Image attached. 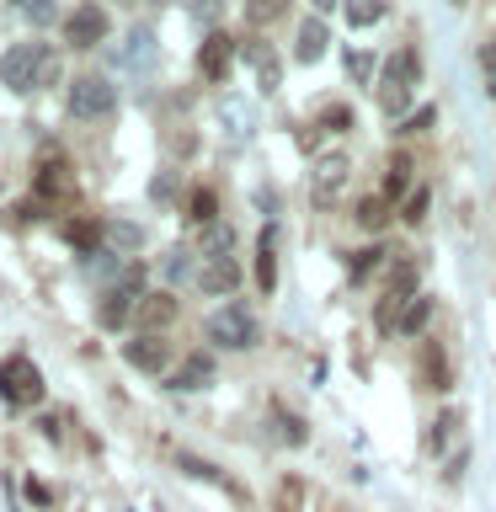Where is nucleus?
Masks as SVG:
<instances>
[{
  "mask_svg": "<svg viewBox=\"0 0 496 512\" xmlns=\"http://www.w3.org/2000/svg\"><path fill=\"white\" fill-rule=\"evenodd\" d=\"M299 502H304V486H299V480H283V491H278V512H299Z\"/></svg>",
  "mask_w": 496,
  "mask_h": 512,
  "instance_id": "c9c22d12",
  "label": "nucleus"
},
{
  "mask_svg": "<svg viewBox=\"0 0 496 512\" xmlns=\"http://www.w3.org/2000/svg\"><path fill=\"white\" fill-rule=\"evenodd\" d=\"M454 427H459V411H443L438 422H432V432H427V448H432V454H443V448H448Z\"/></svg>",
  "mask_w": 496,
  "mask_h": 512,
  "instance_id": "a878e982",
  "label": "nucleus"
},
{
  "mask_svg": "<svg viewBox=\"0 0 496 512\" xmlns=\"http://www.w3.org/2000/svg\"><path fill=\"white\" fill-rule=\"evenodd\" d=\"M43 59H48V43H11L6 59H0V80L11 91H38Z\"/></svg>",
  "mask_w": 496,
  "mask_h": 512,
  "instance_id": "39448f33",
  "label": "nucleus"
},
{
  "mask_svg": "<svg viewBox=\"0 0 496 512\" xmlns=\"http://www.w3.org/2000/svg\"><path fill=\"white\" fill-rule=\"evenodd\" d=\"M432 304H438L432 294H416V299H406V310H400L395 331H400V336H416V331H422L427 320H432Z\"/></svg>",
  "mask_w": 496,
  "mask_h": 512,
  "instance_id": "a211bd4d",
  "label": "nucleus"
},
{
  "mask_svg": "<svg viewBox=\"0 0 496 512\" xmlns=\"http://www.w3.org/2000/svg\"><path fill=\"white\" fill-rule=\"evenodd\" d=\"M208 379H214V358H208V352H192V358H182V368H176L166 384L171 390H203Z\"/></svg>",
  "mask_w": 496,
  "mask_h": 512,
  "instance_id": "dca6fc26",
  "label": "nucleus"
},
{
  "mask_svg": "<svg viewBox=\"0 0 496 512\" xmlns=\"http://www.w3.org/2000/svg\"><path fill=\"white\" fill-rule=\"evenodd\" d=\"M347 182H352V160L342 150H326L310 160V198L315 203H336L347 192Z\"/></svg>",
  "mask_w": 496,
  "mask_h": 512,
  "instance_id": "423d86ee",
  "label": "nucleus"
},
{
  "mask_svg": "<svg viewBox=\"0 0 496 512\" xmlns=\"http://www.w3.org/2000/svg\"><path fill=\"white\" fill-rule=\"evenodd\" d=\"M438 123V107H416L406 123H400V134H427V128Z\"/></svg>",
  "mask_w": 496,
  "mask_h": 512,
  "instance_id": "2f4dec72",
  "label": "nucleus"
},
{
  "mask_svg": "<svg viewBox=\"0 0 496 512\" xmlns=\"http://www.w3.org/2000/svg\"><path fill=\"white\" fill-rule=\"evenodd\" d=\"M230 64H235V38H230V32H208L203 48H198L203 80H224V75H230Z\"/></svg>",
  "mask_w": 496,
  "mask_h": 512,
  "instance_id": "1a4fd4ad",
  "label": "nucleus"
},
{
  "mask_svg": "<svg viewBox=\"0 0 496 512\" xmlns=\"http://www.w3.org/2000/svg\"><path fill=\"white\" fill-rule=\"evenodd\" d=\"M118 64H123V70H150V64H155V32L150 27L128 32L123 48H118Z\"/></svg>",
  "mask_w": 496,
  "mask_h": 512,
  "instance_id": "f8f14e48",
  "label": "nucleus"
},
{
  "mask_svg": "<svg viewBox=\"0 0 496 512\" xmlns=\"http://www.w3.org/2000/svg\"><path fill=\"white\" fill-rule=\"evenodd\" d=\"M107 11L102 6H75L70 16H64V43L70 48H96V43H107Z\"/></svg>",
  "mask_w": 496,
  "mask_h": 512,
  "instance_id": "0eeeda50",
  "label": "nucleus"
},
{
  "mask_svg": "<svg viewBox=\"0 0 496 512\" xmlns=\"http://www.w3.org/2000/svg\"><path fill=\"white\" fill-rule=\"evenodd\" d=\"M54 16H59V11H54V6H43V0H38V6H27V22H32V27H48Z\"/></svg>",
  "mask_w": 496,
  "mask_h": 512,
  "instance_id": "4c0bfd02",
  "label": "nucleus"
},
{
  "mask_svg": "<svg viewBox=\"0 0 496 512\" xmlns=\"http://www.w3.org/2000/svg\"><path fill=\"white\" fill-rule=\"evenodd\" d=\"M0 395H6L11 406H38L43 400V374L27 352H11V358L0 363Z\"/></svg>",
  "mask_w": 496,
  "mask_h": 512,
  "instance_id": "20e7f679",
  "label": "nucleus"
},
{
  "mask_svg": "<svg viewBox=\"0 0 496 512\" xmlns=\"http://www.w3.org/2000/svg\"><path fill=\"white\" fill-rule=\"evenodd\" d=\"M54 80H59V54L48 48V59H43V75H38V91H43V86H54Z\"/></svg>",
  "mask_w": 496,
  "mask_h": 512,
  "instance_id": "e433bc0d",
  "label": "nucleus"
},
{
  "mask_svg": "<svg viewBox=\"0 0 496 512\" xmlns=\"http://www.w3.org/2000/svg\"><path fill=\"white\" fill-rule=\"evenodd\" d=\"M326 43H331L326 22H320V16H304V22H299V38H294V59H299V64H315L320 54H326Z\"/></svg>",
  "mask_w": 496,
  "mask_h": 512,
  "instance_id": "ddd939ff",
  "label": "nucleus"
},
{
  "mask_svg": "<svg viewBox=\"0 0 496 512\" xmlns=\"http://www.w3.org/2000/svg\"><path fill=\"white\" fill-rule=\"evenodd\" d=\"M123 358L128 363H134L139 368V374H160V368H166L171 363V347L166 342H160V336H134V342H123Z\"/></svg>",
  "mask_w": 496,
  "mask_h": 512,
  "instance_id": "9d476101",
  "label": "nucleus"
},
{
  "mask_svg": "<svg viewBox=\"0 0 496 512\" xmlns=\"http://www.w3.org/2000/svg\"><path fill=\"white\" fill-rule=\"evenodd\" d=\"M230 246H235V230H230V224H208V230H203V262L230 256Z\"/></svg>",
  "mask_w": 496,
  "mask_h": 512,
  "instance_id": "412c9836",
  "label": "nucleus"
},
{
  "mask_svg": "<svg viewBox=\"0 0 496 512\" xmlns=\"http://www.w3.org/2000/svg\"><path fill=\"white\" fill-rule=\"evenodd\" d=\"M400 219H406V224H422V219H427V187H416V192H411L406 208H400Z\"/></svg>",
  "mask_w": 496,
  "mask_h": 512,
  "instance_id": "473e14b6",
  "label": "nucleus"
},
{
  "mask_svg": "<svg viewBox=\"0 0 496 512\" xmlns=\"http://www.w3.org/2000/svg\"><path fill=\"white\" fill-rule=\"evenodd\" d=\"M171 320H176V299H171V294H144V304H139L144 336H155L160 326H171Z\"/></svg>",
  "mask_w": 496,
  "mask_h": 512,
  "instance_id": "f3484780",
  "label": "nucleus"
},
{
  "mask_svg": "<svg viewBox=\"0 0 496 512\" xmlns=\"http://www.w3.org/2000/svg\"><path fill=\"white\" fill-rule=\"evenodd\" d=\"M219 123L230 128L235 144H246L256 134V112H251V102H240V96H224V102H219Z\"/></svg>",
  "mask_w": 496,
  "mask_h": 512,
  "instance_id": "4468645a",
  "label": "nucleus"
},
{
  "mask_svg": "<svg viewBox=\"0 0 496 512\" xmlns=\"http://www.w3.org/2000/svg\"><path fill=\"white\" fill-rule=\"evenodd\" d=\"M400 192H411V155H395L384 171V198H400Z\"/></svg>",
  "mask_w": 496,
  "mask_h": 512,
  "instance_id": "5701e85b",
  "label": "nucleus"
},
{
  "mask_svg": "<svg viewBox=\"0 0 496 512\" xmlns=\"http://www.w3.org/2000/svg\"><path fill=\"white\" fill-rule=\"evenodd\" d=\"M187 219L203 224V230H208V224H219V192H214V187H198V192H192V198H187Z\"/></svg>",
  "mask_w": 496,
  "mask_h": 512,
  "instance_id": "6ab92c4d",
  "label": "nucleus"
},
{
  "mask_svg": "<svg viewBox=\"0 0 496 512\" xmlns=\"http://www.w3.org/2000/svg\"><path fill=\"white\" fill-rule=\"evenodd\" d=\"M251 59H256V80H262V91H278V80H283V64H278V54L256 43V48H251Z\"/></svg>",
  "mask_w": 496,
  "mask_h": 512,
  "instance_id": "4be33fe9",
  "label": "nucleus"
},
{
  "mask_svg": "<svg viewBox=\"0 0 496 512\" xmlns=\"http://www.w3.org/2000/svg\"><path fill=\"white\" fill-rule=\"evenodd\" d=\"M102 230H107L112 246H123V251H139V240H144V230H139V224H128V219H118V224H102Z\"/></svg>",
  "mask_w": 496,
  "mask_h": 512,
  "instance_id": "bb28decb",
  "label": "nucleus"
},
{
  "mask_svg": "<svg viewBox=\"0 0 496 512\" xmlns=\"http://www.w3.org/2000/svg\"><path fill=\"white\" fill-rule=\"evenodd\" d=\"M203 336L224 352H246V347L262 342V326H256V315L246 304H219V310L203 320Z\"/></svg>",
  "mask_w": 496,
  "mask_h": 512,
  "instance_id": "f03ea898",
  "label": "nucleus"
},
{
  "mask_svg": "<svg viewBox=\"0 0 496 512\" xmlns=\"http://www.w3.org/2000/svg\"><path fill=\"white\" fill-rule=\"evenodd\" d=\"M384 22V6L379 0H363V6H347V27H374Z\"/></svg>",
  "mask_w": 496,
  "mask_h": 512,
  "instance_id": "cd10ccee",
  "label": "nucleus"
},
{
  "mask_svg": "<svg viewBox=\"0 0 496 512\" xmlns=\"http://www.w3.org/2000/svg\"><path fill=\"white\" fill-rule=\"evenodd\" d=\"M256 283H262V294H272L278 288V230H262V240H256Z\"/></svg>",
  "mask_w": 496,
  "mask_h": 512,
  "instance_id": "2eb2a0df",
  "label": "nucleus"
},
{
  "mask_svg": "<svg viewBox=\"0 0 496 512\" xmlns=\"http://www.w3.org/2000/svg\"><path fill=\"white\" fill-rule=\"evenodd\" d=\"M320 128H326V134H347V128H352V107L331 102L326 112H320Z\"/></svg>",
  "mask_w": 496,
  "mask_h": 512,
  "instance_id": "c85d7f7f",
  "label": "nucleus"
},
{
  "mask_svg": "<svg viewBox=\"0 0 496 512\" xmlns=\"http://www.w3.org/2000/svg\"><path fill=\"white\" fill-rule=\"evenodd\" d=\"M182 470H187V475H198V480H214V486H224V491H235L230 480L214 470V464H203V459H192V454H182Z\"/></svg>",
  "mask_w": 496,
  "mask_h": 512,
  "instance_id": "c756f323",
  "label": "nucleus"
},
{
  "mask_svg": "<svg viewBox=\"0 0 496 512\" xmlns=\"http://www.w3.org/2000/svg\"><path fill=\"white\" fill-rule=\"evenodd\" d=\"M198 288H203V294H214V299L235 294V288H240V262H235V256H219V262H203V267H198Z\"/></svg>",
  "mask_w": 496,
  "mask_h": 512,
  "instance_id": "9b49d317",
  "label": "nucleus"
},
{
  "mask_svg": "<svg viewBox=\"0 0 496 512\" xmlns=\"http://www.w3.org/2000/svg\"><path fill=\"white\" fill-rule=\"evenodd\" d=\"M278 438H283L288 448H299V443H304V427H299V416H288V411H278Z\"/></svg>",
  "mask_w": 496,
  "mask_h": 512,
  "instance_id": "f704fd0d",
  "label": "nucleus"
},
{
  "mask_svg": "<svg viewBox=\"0 0 496 512\" xmlns=\"http://www.w3.org/2000/svg\"><path fill=\"white\" fill-rule=\"evenodd\" d=\"M379 262H384V251H379V246H363V251H352V256H347V272H352V283H363V278H368V272H374Z\"/></svg>",
  "mask_w": 496,
  "mask_h": 512,
  "instance_id": "393cba45",
  "label": "nucleus"
},
{
  "mask_svg": "<svg viewBox=\"0 0 496 512\" xmlns=\"http://www.w3.org/2000/svg\"><path fill=\"white\" fill-rule=\"evenodd\" d=\"M32 192H38V203H64V198H75V171L64 166L59 155H48L38 176H32Z\"/></svg>",
  "mask_w": 496,
  "mask_h": 512,
  "instance_id": "6e6552de",
  "label": "nucleus"
},
{
  "mask_svg": "<svg viewBox=\"0 0 496 512\" xmlns=\"http://www.w3.org/2000/svg\"><path fill=\"white\" fill-rule=\"evenodd\" d=\"M416 80H422V64H416V48H400V54H390V64H384L379 75V112L395 123L411 118V96H416Z\"/></svg>",
  "mask_w": 496,
  "mask_h": 512,
  "instance_id": "f257e3e1",
  "label": "nucleus"
},
{
  "mask_svg": "<svg viewBox=\"0 0 496 512\" xmlns=\"http://www.w3.org/2000/svg\"><path fill=\"white\" fill-rule=\"evenodd\" d=\"M347 75L358 80V86H368V80H374V54H347Z\"/></svg>",
  "mask_w": 496,
  "mask_h": 512,
  "instance_id": "72a5a7b5",
  "label": "nucleus"
},
{
  "mask_svg": "<svg viewBox=\"0 0 496 512\" xmlns=\"http://www.w3.org/2000/svg\"><path fill=\"white\" fill-rule=\"evenodd\" d=\"M107 230H102V224H91V219H70V224H64V240H70V246H80V251H86V256H96V240H102Z\"/></svg>",
  "mask_w": 496,
  "mask_h": 512,
  "instance_id": "aec40b11",
  "label": "nucleus"
},
{
  "mask_svg": "<svg viewBox=\"0 0 496 512\" xmlns=\"http://www.w3.org/2000/svg\"><path fill=\"white\" fill-rule=\"evenodd\" d=\"M358 224L363 230H384V224H390V198H363L358 203Z\"/></svg>",
  "mask_w": 496,
  "mask_h": 512,
  "instance_id": "b1692460",
  "label": "nucleus"
},
{
  "mask_svg": "<svg viewBox=\"0 0 496 512\" xmlns=\"http://www.w3.org/2000/svg\"><path fill=\"white\" fill-rule=\"evenodd\" d=\"M112 107H118V86H112L107 75H75L70 80V112L75 118H112Z\"/></svg>",
  "mask_w": 496,
  "mask_h": 512,
  "instance_id": "7ed1b4c3",
  "label": "nucleus"
},
{
  "mask_svg": "<svg viewBox=\"0 0 496 512\" xmlns=\"http://www.w3.org/2000/svg\"><path fill=\"white\" fill-rule=\"evenodd\" d=\"M480 64H486V70L496 75V48H491V43H486V48H480Z\"/></svg>",
  "mask_w": 496,
  "mask_h": 512,
  "instance_id": "58836bf2",
  "label": "nucleus"
},
{
  "mask_svg": "<svg viewBox=\"0 0 496 512\" xmlns=\"http://www.w3.org/2000/svg\"><path fill=\"white\" fill-rule=\"evenodd\" d=\"M160 272H166V278H171V283H182V278H187V272H192V251H182V246H176V251L166 256V267H160Z\"/></svg>",
  "mask_w": 496,
  "mask_h": 512,
  "instance_id": "7c9ffc66",
  "label": "nucleus"
}]
</instances>
